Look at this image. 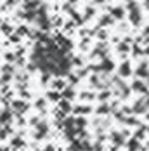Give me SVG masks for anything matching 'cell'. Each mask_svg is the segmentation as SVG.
<instances>
[{
	"label": "cell",
	"mask_w": 149,
	"mask_h": 151,
	"mask_svg": "<svg viewBox=\"0 0 149 151\" xmlns=\"http://www.w3.org/2000/svg\"><path fill=\"white\" fill-rule=\"evenodd\" d=\"M11 118H12V111H9V110H4L2 113H0V123H5Z\"/></svg>",
	"instance_id": "obj_11"
},
{
	"label": "cell",
	"mask_w": 149,
	"mask_h": 151,
	"mask_svg": "<svg viewBox=\"0 0 149 151\" xmlns=\"http://www.w3.org/2000/svg\"><path fill=\"white\" fill-rule=\"evenodd\" d=\"M120 30L121 31H126V30H128V26H126V25H120Z\"/></svg>",
	"instance_id": "obj_46"
},
{
	"label": "cell",
	"mask_w": 149,
	"mask_h": 151,
	"mask_svg": "<svg viewBox=\"0 0 149 151\" xmlns=\"http://www.w3.org/2000/svg\"><path fill=\"white\" fill-rule=\"evenodd\" d=\"M45 106V99H38L36 101V108H44Z\"/></svg>",
	"instance_id": "obj_35"
},
{
	"label": "cell",
	"mask_w": 149,
	"mask_h": 151,
	"mask_svg": "<svg viewBox=\"0 0 149 151\" xmlns=\"http://www.w3.org/2000/svg\"><path fill=\"white\" fill-rule=\"evenodd\" d=\"M11 42H12V44H17V42H19V35H11Z\"/></svg>",
	"instance_id": "obj_36"
},
{
	"label": "cell",
	"mask_w": 149,
	"mask_h": 151,
	"mask_svg": "<svg viewBox=\"0 0 149 151\" xmlns=\"http://www.w3.org/2000/svg\"><path fill=\"white\" fill-rule=\"evenodd\" d=\"M45 96H47V101H54V102H56V101H61V97H59L61 94H59L57 90H49Z\"/></svg>",
	"instance_id": "obj_10"
},
{
	"label": "cell",
	"mask_w": 149,
	"mask_h": 151,
	"mask_svg": "<svg viewBox=\"0 0 149 151\" xmlns=\"http://www.w3.org/2000/svg\"><path fill=\"white\" fill-rule=\"evenodd\" d=\"M118 73H120V76H128L130 73H132V70H130V64L128 63H121L120 64V68H118Z\"/></svg>",
	"instance_id": "obj_3"
},
{
	"label": "cell",
	"mask_w": 149,
	"mask_h": 151,
	"mask_svg": "<svg viewBox=\"0 0 149 151\" xmlns=\"http://www.w3.org/2000/svg\"><path fill=\"white\" fill-rule=\"evenodd\" d=\"M5 137V130H0V141H2Z\"/></svg>",
	"instance_id": "obj_47"
},
{
	"label": "cell",
	"mask_w": 149,
	"mask_h": 151,
	"mask_svg": "<svg viewBox=\"0 0 149 151\" xmlns=\"http://www.w3.org/2000/svg\"><path fill=\"white\" fill-rule=\"evenodd\" d=\"M147 120H149V113H147Z\"/></svg>",
	"instance_id": "obj_50"
},
{
	"label": "cell",
	"mask_w": 149,
	"mask_h": 151,
	"mask_svg": "<svg viewBox=\"0 0 149 151\" xmlns=\"http://www.w3.org/2000/svg\"><path fill=\"white\" fill-rule=\"evenodd\" d=\"M85 125H87V120H85V118H76V130L83 128Z\"/></svg>",
	"instance_id": "obj_24"
},
{
	"label": "cell",
	"mask_w": 149,
	"mask_h": 151,
	"mask_svg": "<svg viewBox=\"0 0 149 151\" xmlns=\"http://www.w3.org/2000/svg\"><path fill=\"white\" fill-rule=\"evenodd\" d=\"M125 122H126V125H130V127H135V125H140V122H139L137 118H134V116H130V118H125Z\"/></svg>",
	"instance_id": "obj_22"
},
{
	"label": "cell",
	"mask_w": 149,
	"mask_h": 151,
	"mask_svg": "<svg viewBox=\"0 0 149 151\" xmlns=\"http://www.w3.org/2000/svg\"><path fill=\"white\" fill-rule=\"evenodd\" d=\"M40 4L38 2H28V4H25V9H30V12H35L33 9H36Z\"/></svg>",
	"instance_id": "obj_23"
},
{
	"label": "cell",
	"mask_w": 149,
	"mask_h": 151,
	"mask_svg": "<svg viewBox=\"0 0 149 151\" xmlns=\"http://www.w3.org/2000/svg\"><path fill=\"white\" fill-rule=\"evenodd\" d=\"M123 14H125V9H123V7H116V9H113V12H111V16L116 17V19H121Z\"/></svg>",
	"instance_id": "obj_15"
},
{
	"label": "cell",
	"mask_w": 149,
	"mask_h": 151,
	"mask_svg": "<svg viewBox=\"0 0 149 151\" xmlns=\"http://www.w3.org/2000/svg\"><path fill=\"white\" fill-rule=\"evenodd\" d=\"M128 148H130V151H135V148H139V142H137V139H130V142H128Z\"/></svg>",
	"instance_id": "obj_28"
},
{
	"label": "cell",
	"mask_w": 149,
	"mask_h": 151,
	"mask_svg": "<svg viewBox=\"0 0 149 151\" xmlns=\"http://www.w3.org/2000/svg\"><path fill=\"white\" fill-rule=\"evenodd\" d=\"M52 87L57 89V90H64V89H66V82L62 80V78H56L54 83H52Z\"/></svg>",
	"instance_id": "obj_7"
},
{
	"label": "cell",
	"mask_w": 149,
	"mask_h": 151,
	"mask_svg": "<svg viewBox=\"0 0 149 151\" xmlns=\"http://www.w3.org/2000/svg\"><path fill=\"white\" fill-rule=\"evenodd\" d=\"M80 99L81 101H92V99H95V96L92 92H81L80 94Z\"/></svg>",
	"instance_id": "obj_20"
},
{
	"label": "cell",
	"mask_w": 149,
	"mask_h": 151,
	"mask_svg": "<svg viewBox=\"0 0 149 151\" xmlns=\"http://www.w3.org/2000/svg\"><path fill=\"white\" fill-rule=\"evenodd\" d=\"M135 7H137L135 2H128V4H126V9H135Z\"/></svg>",
	"instance_id": "obj_40"
},
{
	"label": "cell",
	"mask_w": 149,
	"mask_h": 151,
	"mask_svg": "<svg viewBox=\"0 0 149 151\" xmlns=\"http://www.w3.org/2000/svg\"><path fill=\"white\" fill-rule=\"evenodd\" d=\"M90 111H92V106H89V104H78L73 108L75 115H89Z\"/></svg>",
	"instance_id": "obj_1"
},
{
	"label": "cell",
	"mask_w": 149,
	"mask_h": 151,
	"mask_svg": "<svg viewBox=\"0 0 149 151\" xmlns=\"http://www.w3.org/2000/svg\"><path fill=\"white\" fill-rule=\"evenodd\" d=\"M113 68H115V63H113L111 59H108V57H106V59L102 61V64H101V70L106 71V73H108V71H113Z\"/></svg>",
	"instance_id": "obj_4"
},
{
	"label": "cell",
	"mask_w": 149,
	"mask_h": 151,
	"mask_svg": "<svg viewBox=\"0 0 149 151\" xmlns=\"http://www.w3.org/2000/svg\"><path fill=\"white\" fill-rule=\"evenodd\" d=\"M109 97H111V92H108V90H102V92H101V94L97 96V99H99V101H101L102 104H104L106 101H108Z\"/></svg>",
	"instance_id": "obj_18"
},
{
	"label": "cell",
	"mask_w": 149,
	"mask_h": 151,
	"mask_svg": "<svg viewBox=\"0 0 149 151\" xmlns=\"http://www.w3.org/2000/svg\"><path fill=\"white\" fill-rule=\"evenodd\" d=\"M132 89L137 90V92H146V85H144L140 80H135V82L132 83Z\"/></svg>",
	"instance_id": "obj_13"
},
{
	"label": "cell",
	"mask_w": 149,
	"mask_h": 151,
	"mask_svg": "<svg viewBox=\"0 0 149 151\" xmlns=\"http://www.w3.org/2000/svg\"><path fill=\"white\" fill-rule=\"evenodd\" d=\"M11 144H14V146H21V144H23V139L16 137V139H12V142H11Z\"/></svg>",
	"instance_id": "obj_31"
},
{
	"label": "cell",
	"mask_w": 149,
	"mask_h": 151,
	"mask_svg": "<svg viewBox=\"0 0 149 151\" xmlns=\"http://www.w3.org/2000/svg\"><path fill=\"white\" fill-rule=\"evenodd\" d=\"M134 113H146V106L142 104V101L134 106Z\"/></svg>",
	"instance_id": "obj_21"
},
{
	"label": "cell",
	"mask_w": 149,
	"mask_h": 151,
	"mask_svg": "<svg viewBox=\"0 0 149 151\" xmlns=\"http://www.w3.org/2000/svg\"><path fill=\"white\" fill-rule=\"evenodd\" d=\"M146 35H149V25H147V28H146Z\"/></svg>",
	"instance_id": "obj_49"
},
{
	"label": "cell",
	"mask_w": 149,
	"mask_h": 151,
	"mask_svg": "<svg viewBox=\"0 0 149 151\" xmlns=\"http://www.w3.org/2000/svg\"><path fill=\"white\" fill-rule=\"evenodd\" d=\"M109 111H111V106H109V104H106V102L101 104V106H99V110H97L99 115H106V113H109Z\"/></svg>",
	"instance_id": "obj_17"
},
{
	"label": "cell",
	"mask_w": 149,
	"mask_h": 151,
	"mask_svg": "<svg viewBox=\"0 0 149 151\" xmlns=\"http://www.w3.org/2000/svg\"><path fill=\"white\" fill-rule=\"evenodd\" d=\"M44 151H56V148H54V146H52V144H50V146H47V148H45V149H44Z\"/></svg>",
	"instance_id": "obj_45"
},
{
	"label": "cell",
	"mask_w": 149,
	"mask_h": 151,
	"mask_svg": "<svg viewBox=\"0 0 149 151\" xmlns=\"http://www.w3.org/2000/svg\"><path fill=\"white\" fill-rule=\"evenodd\" d=\"M92 16H94V9H87V14H85V17L89 19V17H92Z\"/></svg>",
	"instance_id": "obj_39"
},
{
	"label": "cell",
	"mask_w": 149,
	"mask_h": 151,
	"mask_svg": "<svg viewBox=\"0 0 149 151\" xmlns=\"http://www.w3.org/2000/svg\"><path fill=\"white\" fill-rule=\"evenodd\" d=\"M12 108H16L19 113H23L25 110H28V104H25L23 101H12Z\"/></svg>",
	"instance_id": "obj_8"
},
{
	"label": "cell",
	"mask_w": 149,
	"mask_h": 151,
	"mask_svg": "<svg viewBox=\"0 0 149 151\" xmlns=\"http://www.w3.org/2000/svg\"><path fill=\"white\" fill-rule=\"evenodd\" d=\"M0 30H2V31H4L5 35H11V31H12V26L5 23V25H2V26H0Z\"/></svg>",
	"instance_id": "obj_25"
},
{
	"label": "cell",
	"mask_w": 149,
	"mask_h": 151,
	"mask_svg": "<svg viewBox=\"0 0 149 151\" xmlns=\"http://www.w3.org/2000/svg\"><path fill=\"white\" fill-rule=\"evenodd\" d=\"M106 37H108V33H106V31H104V30H102V31H101V33H99V38H102V40H104V38H106Z\"/></svg>",
	"instance_id": "obj_43"
},
{
	"label": "cell",
	"mask_w": 149,
	"mask_h": 151,
	"mask_svg": "<svg viewBox=\"0 0 149 151\" xmlns=\"http://www.w3.org/2000/svg\"><path fill=\"white\" fill-rule=\"evenodd\" d=\"M62 99L64 101H73L75 99V90L71 87H66L64 90H62Z\"/></svg>",
	"instance_id": "obj_5"
},
{
	"label": "cell",
	"mask_w": 149,
	"mask_h": 151,
	"mask_svg": "<svg viewBox=\"0 0 149 151\" xmlns=\"http://www.w3.org/2000/svg\"><path fill=\"white\" fill-rule=\"evenodd\" d=\"M70 80H71V83L75 85V83L78 82V76H75V75H70Z\"/></svg>",
	"instance_id": "obj_41"
},
{
	"label": "cell",
	"mask_w": 149,
	"mask_h": 151,
	"mask_svg": "<svg viewBox=\"0 0 149 151\" xmlns=\"http://www.w3.org/2000/svg\"><path fill=\"white\" fill-rule=\"evenodd\" d=\"M147 80H149V76H147Z\"/></svg>",
	"instance_id": "obj_51"
},
{
	"label": "cell",
	"mask_w": 149,
	"mask_h": 151,
	"mask_svg": "<svg viewBox=\"0 0 149 151\" xmlns=\"http://www.w3.org/2000/svg\"><path fill=\"white\" fill-rule=\"evenodd\" d=\"M73 26H75V23H73V21H68V23L64 25V30L68 31V30H73Z\"/></svg>",
	"instance_id": "obj_30"
},
{
	"label": "cell",
	"mask_w": 149,
	"mask_h": 151,
	"mask_svg": "<svg viewBox=\"0 0 149 151\" xmlns=\"http://www.w3.org/2000/svg\"><path fill=\"white\" fill-rule=\"evenodd\" d=\"M111 141H113L115 144H123V142H125V139H123V134H118V132H115V134L111 136Z\"/></svg>",
	"instance_id": "obj_16"
},
{
	"label": "cell",
	"mask_w": 149,
	"mask_h": 151,
	"mask_svg": "<svg viewBox=\"0 0 149 151\" xmlns=\"http://www.w3.org/2000/svg\"><path fill=\"white\" fill-rule=\"evenodd\" d=\"M144 54V51L142 49H139V47H134V56H142Z\"/></svg>",
	"instance_id": "obj_33"
},
{
	"label": "cell",
	"mask_w": 149,
	"mask_h": 151,
	"mask_svg": "<svg viewBox=\"0 0 149 151\" xmlns=\"http://www.w3.org/2000/svg\"><path fill=\"white\" fill-rule=\"evenodd\" d=\"M35 70H36V64L35 63H30L28 64V71H35Z\"/></svg>",
	"instance_id": "obj_38"
},
{
	"label": "cell",
	"mask_w": 149,
	"mask_h": 151,
	"mask_svg": "<svg viewBox=\"0 0 149 151\" xmlns=\"http://www.w3.org/2000/svg\"><path fill=\"white\" fill-rule=\"evenodd\" d=\"M16 35H19V37H23V35H30V28H28L26 25H21V26L16 30Z\"/></svg>",
	"instance_id": "obj_14"
},
{
	"label": "cell",
	"mask_w": 149,
	"mask_h": 151,
	"mask_svg": "<svg viewBox=\"0 0 149 151\" xmlns=\"http://www.w3.org/2000/svg\"><path fill=\"white\" fill-rule=\"evenodd\" d=\"M57 44L61 45V51H68V49H71L73 47V44H71V40L70 38H64V37H57Z\"/></svg>",
	"instance_id": "obj_2"
},
{
	"label": "cell",
	"mask_w": 149,
	"mask_h": 151,
	"mask_svg": "<svg viewBox=\"0 0 149 151\" xmlns=\"http://www.w3.org/2000/svg\"><path fill=\"white\" fill-rule=\"evenodd\" d=\"M2 71H4L5 75H11V73H14V66H11V64H5V66L2 68Z\"/></svg>",
	"instance_id": "obj_26"
},
{
	"label": "cell",
	"mask_w": 149,
	"mask_h": 151,
	"mask_svg": "<svg viewBox=\"0 0 149 151\" xmlns=\"http://www.w3.org/2000/svg\"><path fill=\"white\" fill-rule=\"evenodd\" d=\"M11 78H12V75H4L0 82H2V83H9V80H11Z\"/></svg>",
	"instance_id": "obj_32"
},
{
	"label": "cell",
	"mask_w": 149,
	"mask_h": 151,
	"mask_svg": "<svg viewBox=\"0 0 149 151\" xmlns=\"http://www.w3.org/2000/svg\"><path fill=\"white\" fill-rule=\"evenodd\" d=\"M111 23H113V16H109V14H102L101 21H99V26H108V25H111Z\"/></svg>",
	"instance_id": "obj_6"
},
{
	"label": "cell",
	"mask_w": 149,
	"mask_h": 151,
	"mask_svg": "<svg viewBox=\"0 0 149 151\" xmlns=\"http://www.w3.org/2000/svg\"><path fill=\"white\" fill-rule=\"evenodd\" d=\"M47 80H49V73H45L44 76H42V83H47Z\"/></svg>",
	"instance_id": "obj_42"
},
{
	"label": "cell",
	"mask_w": 149,
	"mask_h": 151,
	"mask_svg": "<svg viewBox=\"0 0 149 151\" xmlns=\"http://www.w3.org/2000/svg\"><path fill=\"white\" fill-rule=\"evenodd\" d=\"M16 57H17V54L16 52H5V59L11 63V61H16Z\"/></svg>",
	"instance_id": "obj_27"
},
{
	"label": "cell",
	"mask_w": 149,
	"mask_h": 151,
	"mask_svg": "<svg viewBox=\"0 0 149 151\" xmlns=\"http://www.w3.org/2000/svg\"><path fill=\"white\" fill-rule=\"evenodd\" d=\"M142 136H144V128H140L139 132H135V139H142Z\"/></svg>",
	"instance_id": "obj_37"
},
{
	"label": "cell",
	"mask_w": 149,
	"mask_h": 151,
	"mask_svg": "<svg viewBox=\"0 0 149 151\" xmlns=\"http://www.w3.org/2000/svg\"><path fill=\"white\" fill-rule=\"evenodd\" d=\"M118 52H128V45H126V44H118Z\"/></svg>",
	"instance_id": "obj_29"
},
{
	"label": "cell",
	"mask_w": 149,
	"mask_h": 151,
	"mask_svg": "<svg viewBox=\"0 0 149 151\" xmlns=\"http://www.w3.org/2000/svg\"><path fill=\"white\" fill-rule=\"evenodd\" d=\"M85 75H87V71H85V70H78V76H85Z\"/></svg>",
	"instance_id": "obj_44"
},
{
	"label": "cell",
	"mask_w": 149,
	"mask_h": 151,
	"mask_svg": "<svg viewBox=\"0 0 149 151\" xmlns=\"http://www.w3.org/2000/svg\"><path fill=\"white\" fill-rule=\"evenodd\" d=\"M130 21H132V25H137L139 21H140V12H139V9H134V11L130 12Z\"/></svg>",
	"instance_id": "obj_12"
},
{
	"label": "cell",
	"mask_w": 149,
	"mask_h": 151,
	"mask_svg": "<svg viewBox=\"0 0 149 151\" xmlns=\"http://www.w3.org/2000/svg\"><path fill=\"white\" fill-rule=\"evenodd\" d=\"M0 83H2V82H0Z\"/></svg>",
	"instance_id": "obj_52"
},
{
	"label": "cell",
	"mask_w": 149,
	"mask_h": 151,
	"mask_svg": "<svg viewBox=\"0 0 149 151\" xmlns=\"http://www.w3.org/2000/svg\"><path fill=\"white\" fill-rule=\"evenodd\" d=\"M144 54H147V56H149V47H147L146 51H144Z\"/></svg>",
	"instance_id": "obj_48"
},
{
	"label": "cell",
	"mask_w": 149,
	"mask_h": 151,
	"mask_svg": "<svg viewBox=\"0 0 149 151\" xmlns=\"http://www.w3.org/2000/svg\"><path fill=\"white\" fill-rule=\"evenodd\" d=\"M146 68H147V66H146V64H140V66L137 68V71H135V73H137L139 76H149V71H147Z\"/></svg>",
	"instance_id": "obj_19"
},
{
	"label": "cell",
	"mask_w": 149,
	"mask_h": 151,
	"mask_svg": "<svg viewBox=\"0 0 149 151\" xmlns=\"http://www.w3.org/2000/svg\"><path fill=\"white\" fill-rule=\"evenodd\" d=\"M59 106H61V111H62V113H70V111H73V108H71L70 101H64V99H62V101L59 102Z\"/></svg>",
	"instance_id": "obj_9"
},
{
	"label": "cell",
	"mask_w": 149,
	"mask_h": 151,
	"mask_svg": "<svg viewBox=\"0 0 149 151\" xmlns=\"http://www.w3.org/2000/svg\"><path fill=\"white\" fill-rule=\"evenodd\" d=\"M92 151H102V146H101V142L94 144V146H92Z\"/></svg>",
	"instance_id": "obj_34"
}]
</instances>
